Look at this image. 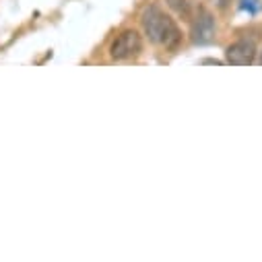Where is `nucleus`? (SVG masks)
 <instances>
[{"instance_id": "1", "label": "nucleus", "mask_w": 262, "mask_h": 262, "mask_svg": "<svg viewBox=\"0 0 262 262\" xmlns=\"http://www.w3.org/2000/svg\"><path fill=\"white\" fill-rule=\"evenodd\" d=\"M143 29L145 33L149 35V39L153 43H159V46H165L167 50H173L180 39H182V33L178 29V25L173 23V19L169 15H165L157 5H151L143 11Z\"/></svg>"}, {"instance_id": "2", "label": "nucleus", "mask_w": 262, "mask_h": 262, "mask_svg": "<svg viewBox=\"0 0 262 262\" xmlns=\"http://www.w3.org/2000/svg\"><path fill=\"white\" fill-rule=\"evenodd\" d=\"M141 50H143V39H141L139 31L126 29L120 35H116V39L112 41L110 56L114 60H128V58H135Z\"/></svg>"}, {"instance_id": "3", "label": "nucleus", "mask_w": 262, "mask_h": 262, "mask_svg": "<svg viewBox=\"0 0 262 262\" xmlns=\"http://www.w3.org/2000/svg\"><path fill=\"white\" fill-rule=\"evenodd\" d=\"M215 31H217V25H215L213 15L207 9H201L199 15H196V19L192 21V31H190L192 41L196 46H207V43L213 41Z\"/></svg>"}, {"instance_id": "4", "label": "nucleus", "mask_w": 262, "mask_h": 262, "mask_svg": "<svg viewBox=\"0 0 262 262\" xmlns=\"http://www.w3.org/2000/svg\"><path fill=\"white\" fill-rule=\"evenodd\" d=\"M254 58H256V48L248 39H239L225 50V60L227 64H233V67H250Z\"/></svg>"}, {"instance_id": "5", "label": "nucleus", "mask_w": 262, "mask_h": 262, "mask_svg": "<svg viewBox=\"0 0 262 262\" xmlns=\"http://www.w3.org/2000/svg\"><path fill=\"white\" fill-rule=\"evenodd\" d=\"M213 3H215L219 9H225V7L229 5V0H213Z\"/></svg>"}]
</instances>
